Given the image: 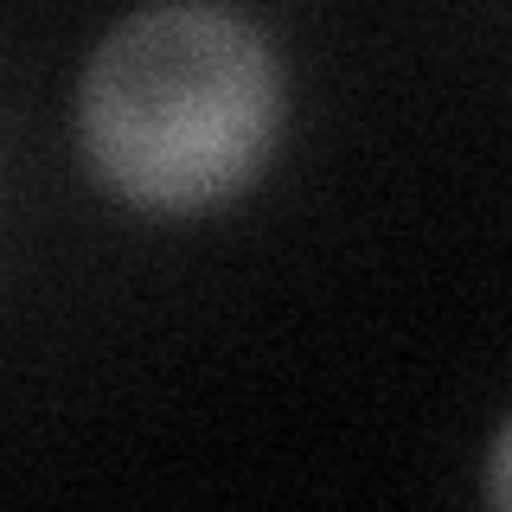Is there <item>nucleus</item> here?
I'll use <instances>...</instances> for the list:
<instances>
[{
  "mask_svg": "<svg viewBox=\"0 0 512 512\" xmlns=\"http://www.w3.org/2000/svg\"><path fill=\"white\" fill-rule=\"evenodd\" d=\"M276 128V52L212 0H154L128 13L77 84L90 173L141 212H205L231 199L269 160Z\"/></svg>",
  "mask_w": 512,
  "mask_h": 512,
  "instance_id": "obj_1",
  "label": "nucleus"
},
{
  "mask_svg": "<svg viewBox=\"0 0 512 512\" xmlns=\"http://www.w3.org/2000/svg\"><path fill=\"white\" fill-rule=\"evenodd\" d=\"M487 500L512 506V416H506L500 436H493V455H487Z\"/></svg>",
  "mask_w": 512,
  "mask_h": 512,
  "instance_id": "obj_2",
  "label": "nucleus"
}]
</instances>
